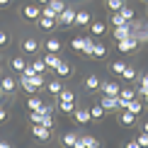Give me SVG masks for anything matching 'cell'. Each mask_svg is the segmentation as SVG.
<instances>
[{"label":"cell","instance_id":"1","mask_svg":"<svg viewBox=\"0 0 148 148\" xmlns=\"http://www.w3.org/2000/svg\"><path fill=\"white\" fill-rule=\"evenodd\" d=\"M17 83H20V88H22L24 92H29V95H36V92H39V90L46 85V80L41 78V73H36V75H32V78H20Z\"/></svg>","mask_w":148,"mask_h":148},{"label":"cell","instance_id":"2","mask_svg":"<svg viewBox=\"0 0 148 148\" xmlns=\"http://www.w3.org/2000/svg\"><path fill=\"white\" fill-rule=\"evenodd\" d=\"M141 44V39L136 34H131L129 39H121V41H116V51H121V53H129V51H136V46Z\"/></svg>","mask_w":148,"mask_h":148},{"label":"cell","instance_id":"3","mask_svg":"<svg viewBox=\"0 0 148 148\" xmlns=\"http://www.w3.org/2000/svg\"><path fill=\"white\" fill-rule=\"evenodd\" d=\"M17 80L12 78V75H5V78H0V92H3V95H8V97H12L15 95V90H17Z\"/></svg>","mask_w":148,"mask_h":148},{"label":"cell","instance_id":"4","mask_svg":"<svg viewBox=\"0 0 148 148\" xmlns=\"http://www.w3.org/2000/svg\"><path fill=\"white\" fill-rule=\"evenodd\" d=\"M73 22H75V10L68 5V8H66V10L56 17V24H58V27H71Z\"/></svg>","mask_w":148,"mask_h":148},{"label":"cell","instance_id":"5","mask_svg":"<svg viewBox=\"0 0 148 148\" xmlns=\"http://www.w3.org/2000/svg\"><path fill=\"white\" fill-rule=\"evenodd\" d=\"M32 136L36 141H41V143H46V141H51V129H46L41 124H32Z\"/></svg>","mask_w":148,"mask_h":148},{"label":"cell","instance_id":"6","mask_svg":"<svg viewBox=\"0 0 148 148\" xmlns=\"http://www.w3.org/2000/svg\"><path fill=\"white\" fill-rule=\"evenodd\" d=\"M100 104L104 107V112H116V109H119V95H116V97L102 95V97H100Z\"/></svg>","mask_w":148,"mask_h":148},{"label":"cell","instance_id":"7","mask_svg":"<svg viewBox=\"0 0 148 148\" xmlns=\"http://www.w3.org/2000/svg\"><path fill=\"white\" fill-rule=\"evenodd\" d=\"M22 17H24V20H39V17H41V8L36 3L24 5V8H22Z\"/></svg>","mask_w":148,"mask_h":148},{"label":"cell","instance_id":"8","mask_svg":"<svg viewBox=\"0 0 148 148\" xmlns=\"http://www.w3.org/2000/svg\"><path fill=\"white\" fill-rule=\"evenodd\" d=\"M119 90H121V85L114 83V80H104V83H100V92H102V95L116 97V95H119Z\"/></svg>","mask_w":148,"mask_h":148},{"label":"cell","instance_id":"9","mask_svg":"<svg viewBox=\"0 0 148 148\" xmlns=\"http://www.w3.org/2000/svg\"><path fill=\"white\" fill-rule=\"evenodd\" d=\"M63 88H66V83H61V78H56V80H49V83H46L49 95H53V97H58L61 92H63Z\"/></svg>","mask_w":148,"mask_h":148},{"label":"cell","instance_id":"10","mask_svg":"<svg viewBox=\"0 0 148 148\" xmlns=\"http://www.w3.org/2000/svg\"><path fill=\"white\" fill-rule=\"evenodd\" d=\"M112 34H114V41H121V39H129L134 32H131V24L126 22L124 27H114V32H112Z\"/></svg>","mask_w":148,"mask_h":148},{"label":"cell","instance_id":"11","mask_svg":"<svg viewBox=\"0 0 148 148\" xmlns=\"http://www.w3.org/2000/svg\"><path fill=\"white\" fill-rule=\"evenodd\" d=\"M90 22H92V15L88 10H78L75 12V22H73V24H78V27H88Z\"/></svg>","mask_w":148,"mask_h":148},{"label":"cell","instance_id":"12","mask_svg":"<svg viewBox=\"0 0 148 148\" xmlns=\"http://www.w3.org/2000/svg\"><path fill=\"white\" fill-rule=\"evenodd\" d=\"M75 121L78 124H90L92 121V116H90V109H85V107H75Z\"/></svg>","mask_w":148,"mask_h":148},{"label":"cell","instance_id":"13","mask_svg":"<svg viewBox=\"0 0 148 148\" xmlns=\"http://www.w3.org/2000/svg\"><path fill=\"white\" fill-rule=\"evenodd\" d=\"M119 121H121V126H134V124H136V114H131L129 109H121Z\"/></svg>","mask_w":148,"mask_h":148},{"label":"cell","instance_id":"14","mask_svg":"<svg viewBox=\"0 0 148 148\" xmlns=\"http://www.w3.org/2000/svg\"><path fill=\"white\" fill-rule=\"evenodd\" d=\"M100 83H102V80L97 78L95 73H92V75H88V78H85V90H88V92H95V90H100Z\"/></svg>","mask_w":148,"mask_h":148},{"label":"cell","instance_id":"15","mask_svg":"<svg viewBox=\"0 0 148 148\" xmlns=\"http://www.w3.org/2000/svg\"><path fill=\"white\" fill-rule=\"evenodd\" d=\"M56 75H58V78H71V75H73V68H71V63H68V61H61V63H58Z\"/></svg>","mask_w":148,"mask_h":148},{"label":"cell","instance_id":"16","mask_svg":"<svg viewBox=\"0 0 148 148\" xmlns=\"http://www.w3.org/2000/svg\"><path fill=\"white\" fill-rule=\"evenodd\" d=\"M41 107H44V100H41V97L32 95V97H29V100H27V109H29V112H39Z\"/></svg>","mask_w":148,"mask_h":148},{"label":"cell","instance_id":"17","mask_svg":"<svg viewBox=\"0 0 148 148\" xmlns=\"http://www.w3.org/2000/svg\"><path fill=\"white\" fill-rule=\"evenodd\" d=\"M124 109H129L131 114H136V116H138L141 112H143V102H138L136 97H134V100H129V102H126V107H124Z\"/></svg>","mask_w":148,"mask_h":148},{"label":"cell","instance_id":"18","mask_svg":"<svg viewBox=\"0 0 148 148\" xmlns=\"http://www.w3.org/2000/svg\"><path fill=\"white\" fill-rule=\"evenodd\" d=\"M22 51L24 53H36V51H39V41H36V39H24L22 41Z\"/></svg>","mask_w":148,"mask_h":148},{"label":"cell","instance_id":"19","mask_svg":"<svg viewBox=\"0 0 148 148\" xmlns=\"http://www.w3.org/2000/svg\"><path fill=\"white\" fill-rule=\"evenodd\" d=\"M75 141H78V134L75 131H68V134H63V138H61V146H63V148H73Z\"/></svg>","mask_w":148,"mask_h":148},{"label":"cell","instance_id":"20","mask_svg":"<svg viewBox=\"0 0 148 148\" xmlns=\"http://www.w3.org/2000/svg\"><path fill=\"white\" fill-rule=\"evenodd\" d=\"M44 63H46V68H51V71H56V68H58V63H61V58H58V53H46V56H44Z\"/></svg>","mask_w":148,"mask_h":148},{"label":"cell","instance_id":"21","mask_svg":"<svg viewBox=\"0 0 148 148\" xmlns=\"http://www.w3.org/2000/svg\"><path fill=\"white\" fill-rule=\"evenodd\" d=\"M10 68H12V71H15V73H22L24 68H27V61H24L22 56H15V58H12V61H10Z\"/></svg>","mask_w":148,"mask_h":148},{"label":"cell","instance_id":"22","mask_svg":"<svg viewBox=\"0 0 148 148\" xmlns=\"http://www.w3.org/2000/svg\"><path fill=\"white\" fill-rule=\"evenodd\" d=\"M88 27H90V34H92V36H102L104 32H107V27H104V22H90Z\"/></svg>","mask_w":148,"mask_h":148},{"label":"cell","instance_id":"23","mask_svg":"<svg viewBox=\"0 0 148 148\" xmlns=\"http://www.w3.org/2000/svg\"><path fill=\"white\" fill-rule=\"evenodd\" d=\"M44 46H46V53H61V46H63V44H61L58 39H53V36H51Z\"/></svg>","mask_w":148,"mask_h":148},{"label":"cell","instance_id":"24","mask_svg":"<svg viewBox=\"0 0 148 148\" xmlns=\"http://www.w3.org/2000/svg\"><path fill=\"white\" fill-rule=\"evenodd\" d=\"M39 27L44 29V32H51L53 27H58L56 20H51V17H39Z\"/></svg>","mask_w":148,"mask_h":148},{"label":"cell","instance_id":"25","mask_svg":"<svg viewBox=\"0 0 148 148\" xmlns=\"http://www.w3.org/2000/svg\"><path fill=\"white\" fill-rule=\"evenodd\" d=\"M49 8L56 12V15H61V12L68 8V3H63V0H49Z\"/></svg>","mask_w":148,"mask_h":148},{"label":"cell","instance_id":"26","mask_svg":"<svg viewBox=\"0 0 148 148\" xmlns=\"http://www.w3.org/2000/svg\"><path fill=\"white\" fill-rule=\"evenodd\" d=\"M126 61H114V63H109V71L114 73V75H121V73H124V68H126Z\"/></svg>","mask_w":148,"mask_h":148},{"label":"cell","instance_id":"27","mask_svg":"<svg viewBox=\"0 0 148 148\" xmlns=\"http://www.w3.org/2000/svg\"><path fill=\"white\" fill-rule=\"evenodd\" d=\"M90 116H92V119H102V116H104V107H102L100 102H95L90 107Z\"/></svg>","mask_w":148,"mask_h":148},{"label":"cell","instance_id":"28","mask_svg":"<svg viewBox=\"0 0 148 148\" xmlns=\"http://www.w3.org/2000/svg\"><path fill=\"white\" fill-rule=\"evenodd\" d=\"M146 92H148V71L141 75V88L136 90V95H138V97H146Z\"/></svg>","mask_w":148,"mask_h":148},{"label":"cell","instance_id":"29","mask_svg":"<svg viewBox=\"0 0 148 148\" xmlns=\"http://www.w3.org/2000/svg\"><path fill=\"white\" fill-rule=\"evenodd\" d=\"M92 56H95V58H104V56H107V46H104V44H100V41H95Z\"/></svg>","mask_w":148,"mask_h":148},{"label":"cell","instance_id":"30","mask_svg":"<svg viewBox=\"0 0 148 148\" xmlns=\"http://www.w3.org/2000/svg\"><path fill=\"white\" fill-rule=\"evenodd\" d=\"M75 107H78L75 102H58V109H61V114H73V112H75Z\"/></svg>","mask_w":148,"mask_h":148},{"label":"cell","instance_id":"31","mask_svg":"<svg viewBox=\"0 0 148 148\" xmlns=\"http://www.w3.org/2000/svg\"><path fill=\"white\" fill-rule=\"evenodd\" d=\"M58 102H75V92H73V90H66V88H63V92L58 95Z\"/></svg>","mask_w":148,"mask_h":148},{"label":"cell","instance_id":"32","mask_svg":"<svg viewBox=\"0 0 148 148\" xmlns=\"http://www.w3.org/2000/svg\"><path fill=\"white\" fill-rule=\"evenodd\" d=\"M83 46H85V36H75V39H71V49H73V51L83 53Z\"/></svg>","mask_w":148,"mask_h":148},{"label":"cell","instance_id":"33","mask_svg":"<svg viewBox=\"0 0 148 148\" xmlns=\"http://www.w3.org/2000/svg\"><path fill=\"white\" fill-rule=\"evenodd\" d=\"M92 49H95V39H92V36H85V46H83V53H85V56H92Z\"/></svg>","mask_w":148,"mask_h":148},{"label":"cell","instance_id":"34","mask_svg":"<svg viewBox=\"0 0 148 148\" xmlns=\"http://www.w3.org/2000/svg\"><path fill=\"white\" fill-rule=\"evenodd\" d=\"M119 97H121V100H134V97H136V90H131V88H121L119 90Z\"/></svg>","mask_w":148,"mask_h":148},{"label":"cell","instance_id":"35","mask_svg":"<svg viewBox=\"0 0 148 148\" xmlns=\"http://www.w3.org/2000/svg\"><path fill=\"white\" fill-rule=\"evenodd\" d=\"M119 15H121V17H124V20H126V22H134V17H136V15H134V10H131V8H129V5H124V8H121V10H119Z\"/></svg>","mask_w":148,"mask_h":148},{"label":"cell","instance_id":"36","mask_svg":"<svg viewBox=\"0 0 148 148\" xmlns=\"http://www.w3.org/2000/svg\"><path fill=\"white\" fill-rule=\"evenodd\" d=\"M124 5H126L124 0H107V8L112 10V12H119L121 8H124Z\"/></svg>","mask_w":148,"mask_h":148},{"label":"cell","instance_id":"37","mask_svg":"<svg viewBox=\"0 0 148 148\" xmlns=\"http://www.w3.org/2000/svg\"><path fill=\"white\" fill-rule=\"evenodd\" d=\"M109 22H112L114 27H124V24H126V20L119 15V12H112V20H109Z\"/></svg>","mask_w":148,"mask_h":148},{"label":"cell","instance_id":"38","mask_svg":"<svg viewBox=\"0 0 148 148\" xmlns=\"http://www.w3.org/2000/svg\"><path fill=\"white\" fill-rule=\"evenodd\" d=\"M83 141H85V148H100V141L95 136H83Z\"/></svg>","mask_w":148,"mask_h":148},{"label":"cell","instance_id":"39","mask_svg":"<svg viewBox=\"0 0 148 148\" xmlns=\"http://www.w3.org/2000/svg\"><path fill=\"white\" fill-rule=\"evenodd\" d=\"M32 68H34L36 73H44V71H46V63H44V58H36V61H32Z\"/></svg>","mask_w":148,"mask_h":148},{"label":"cell","instance_id":"40","mask_svg":"<svg viewBox=\"0 0 148 148\" xmlns=\"http://www.w3.org/2000/svg\"><path fill=\"white\" fill-rule=\"evenodd\" d=\"M121 78H124V80H134V78H136V71H134L131 66H126L124 73H121Z\"/></svg>","mask_w":148,"mask_h":148},{"label":"cell","instance_id":"41","mask_svg":"<svg viewBox=\"0 0 148 148\" xmlns=\"http://www.w3.org/2000/svg\"><path fill=\"white\" fill-rule=\"evenodd\" d=\"M136 141H138L141 148H148V134H146V131H141L138 136H136Z\"/></svg>","mask_w":148,"mask_h":148},{"label":"cell","instance_id":"42","mask_svg":"<svg viewBox=\"0 0 148 148\" xmlns=\"http://www.w3.org/2000/svg\"><path fill=\"white\" fill-rule=\"evenodd\" d=\"M32 75H36V71L32 68V63H27V68L20 73V78H32Z\"/></svg>","mask_w":148,"mask_h":148},{"label":"cell","instance_id":"43","mask_svg":"<svg viewBox=\"0 0 148 148\" xmlns=\"http://www.w3.org/2000/svg\"><path fill=\"white\" fill-rule=\"evenodd\" d=\"M8 44H10V34L5 29H0V46H8Z\"/></svg>","mask_w":148,"mask_h":148},{"label":"cell","instance_id":"44","mask_svg":"<svg viewBox=\"0 0 148 148\" xmlns=\"http://www.w3.org/2000/svg\"><path fill=\"white\" fill-rule=\"evenodd\" d=\"M39 112H41V114H53V112H56V107H53V104H46V102H44V107H41Z\"/></svg>","mask_w":148,"mask_h":148},{"label":"cell","instance_id":"45","mask_svg":"<svg viewBox=\"0 0 148 148\" xmlns=\"http://www.w3.org/2000/svg\"><path fill=\"white\" fill-rule=\"evenodd\" d=\"M3 121H8V109L0 107V124H3Z\"/></svg>","mask_w":148,"mask_h":148},{"label":"cell","instance_id":"46","mask_svg":"<svg viewBox=\"0 0 148 148\" xmlns=\"http://www.w3.org/2000/svg\"><path fill=\"white\" fill-rule=\"evenodd\" d=\"M73 148H85V141H83V136H78V141H75V146Z\"/></svg>","mask_w":148,"mask_h":148},{"label":"cell","instance_id":"47","mask_svg":"<svg viewBox=\"0 0 148 148\" xmlns=\"http://www.w3.org/2000/svg\"><path fill=\"white\" fill-rule=\"evenodd\" d=\"M126 148H141V146H138V141L134 138V141H129V143H126Z\"/></svg>","mask_w":148,"mask_h":148},{"label":"cell","instance_id":"48","mask_svg":"<svg viewBox=\"0 0 148 148\" xmlns=\"http://www.w3.org/2000/svg\"><path fill=\"white\" fill-rule=\"evenodd\" d=\"M0 148H12V146L8 143V141H0Z\"/></svg>","mask_w":148,"mask_h":148},{"label":"cell","instance_id":"49","mask_svg":"<svg viewBox=\"0 0 148 148\" xmlns=\"http://www.w3.org/2000/svg\"><path fill=\"white\" fill-rule=\"evenodd\" d=\"M10 5V0H0V8H8Z\"/></svg>","mask_w":148,"mask_h":148},{"label":"cell","instance_id":"50","mask_svg":"<svg viewBox=\"0 0 148 148\" xmlns=\"http://www.w3.org/2000/svg\"><path fill=\"white\" fill-rule=\"evenodd\" d=\"M36 5H49V0H36Z\"/></svg>","mask_w":148,"mask_h":148},{"label":"cell","instance_id":"51","mask_svg":"<svg viewBox=\"0 0 148 148\" xmlns=\"http://www.w3.org/2000/svg\"><path fill=\"white\" fill-rule=\"evenodd\" d=\"M143 131H146V134H148V121H146V124H143Z\"/></svg>","mask_w":148,"mask_h":148},{"label":"cell","instance_id":"52","mask_svg":"<svg viewBox=\"0 0 148 148\" xmlns=\"http://www.w3.org/2000/svg\"><path fill=\"white\" fill-rule=\"evenodd\" d=\"M143 100H146V104H148V92H146V97H143Z\"/></svg>","mask_w":148,"mask_h":148},{"label":"cell","instance_id":"53","mask_svg":"<svg viewBox=\"0 0 148 148\" xmlns=\"http://www.w3.org/2000/svg\"><path fill=\"white\" fill-rule=\"evenodd\" d=\"M143 3H148V0H143Z\"/></svg>","mask_w":148,"mask_h":148},{"label":"cell","instance_id":"54","mask_svg":"<svg viewBox=\"0 0 148 148\" xmlns=\"http://www.w3.org/2000/svg\"><path fill=\"white\" fill-rule=\"evenodd\" d=\"M0 95H3V92H0Z\"/></svg>","mask_w":148,"mask_h":148}]
</instances>
